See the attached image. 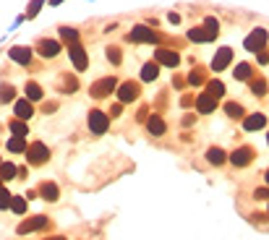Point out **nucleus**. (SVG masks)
<instances>
[{
	"label": "nucleus",
	"instance_id": "nucleus-1",
	"mask_svg": "<svg viewBox=\"0 0 269 240\" xmlns=\"http://www.w3.org/2000/svg\"><path fill=\"white\" fill-rule=\"evenodd\" d=\"M86 125H89V131L94 133V136L108 133V128H110V118H108V112H104V110H89V115H86Z\"/></svg>",
	"mask_w": 269,
	"mask_h": 240
},
{
	"label": "nucleus",
	"instance_id": "nucleus-2",
	"mask_svg": "<svg viewBox=\"0 0 269 240\" xmlns=\"http://www.w3.org/2000/svg\"><path fill=\"white\" fill-rule=\"evenodd\" d=\"M115 89H118V81H115L112 76H104V78H100V81H94L89 86V94L94 99H104V97H110Z\"/></svg>",
	"mask_w": 269,
	"mask_h": 240
},
{
	"label": "nucleus",
	"instance_id": "nucleus-3",
	"mask_svg": "<svg viewBox=\"0 0 269 240\" xmlns=\"http://www.w3.org/2000/svg\"><path fill=\"white\" fill-rule=\"evenodd\" d=\"M266 39H269V34H266V29H262V26H256L248 37H246V42H243V47L248 50V52H262L264 47H266Z\"/></svg>",
	"mask_w": 269,
	"mask_h": 240
},
{
	"label": "nucleus",
	"instance_id": "nucleus-4",
	"mask_svg": "<svg viewBox=\"0 0 269 240\" xmlns=\"http://www.w3.org/2000/svg\"><path fill=\"white\" fill-rule=\"evenodd\" d=\"M128 42H138V44H154V42H160V37H157V31H152L149 26L138 24V26H134V29H131V34H128Z\"/></svg>",
	"mask_w": 269,
	"mask_h": 240
},
{
	"label": "nucleus",
	"instance_id": "nucleus-5",
	"mask_svg": "<svg viewBox=\"0 0 269 240\" xmlns=\"http://www.w3.org/2000/svg\"><path fill=\"white\" fill-rule=\"evenodd\" d=\"M24 154H26V159H29L32 165H44V162L50 159V149H48L42 141H34L32 146H26Z\"/></svg>",
	"mask_w": 269,
	"mask_h": 240
},
{
	"label": "nucleus",
	"instance_id": "nucleus-6",
	"mask_svg": "<svg viewBox=\"0 0 269 240\" xmlns=\"http://www.w3.org/2000/svg\"><path fill=\"white\" fill-rule=\"evenodd\" d=\"M138 94H142V86H138V81H123L118 86V102H120V105L138 99Z\"/></svg>",
	"mask_w": 269,
	"mask_h": 240
},
{
	"label": "nucleus",
	"instance_id": "nucleus-7",
	"mask_svg": "<svg viewBox=\"0 0 269 240\" xmlns=\"http://www.w3.org/2000/svg\"><path fill=\"white\" fill-rule=\"evenodd\" d=\"M254 157H256V152L251 149V146H238V149L232 152L228 159H230L236 167H248V165L254 162Z\"/></svg>",
	"mask_w": 269,
	"mask_h": 240
},
{
	"label": "nucleus",
	"instance_id": "nucleus-8",
	"mask_svg": "<svg viewBox=\"0 0 269 240\" xmlns=\"http://www.w3.org/2000/svg\"><path fill=\"white\" fill-rule=\"evenodd\" d=\"M68 55H71V63L76 71H86L89 65V58H86V50L81 44H68Z\"/></svg>",
	"mask_w": 269,
	"mask_h": 240
},
{
	"label": "nucleus",
	"instance_id": "nucleus-9",
	"mask_svg": "<svg viewBox=\"0 0 269 240\" xmlns=\"http://www.w3.org/2000/svg\"><path fill=\"white\" fill-rule=\"evenodd\" d=\"M154 63H157V65H168V68H175V65L180 63V55L175 52V50L160 47V50H154Z\"/></svg>",
	"mask_w": 269,
	"mask_h": 240
},
{
	"label": "nucleus",
	"instance_id": "nucleus-10",
	"mask_svg": "<svg viewBox=\"0 0 269 240\" xmlns=\"http://www.w3.org/2000/svg\"><path fill=\"white\" fill-rule=\"evenodd\" d=\"M44 225H48V217L37 214V217H32V220L21 222V225L16 227V233H18V235H26V233H34V230H42Z\"/></svg>",
	"mask_w": 269,
	"mask_h": 240
},
{
	"label": "nucleus",
	"instance_id": "nucleus-11",
	"mask_svg": "<svg viewBox=\"0 0 269 240\" xmlns=\"http://www.w3.org/2000/svg\"><path fill=\"white\" fill-rule=\"evenodd\" d=\"M37 52L42 55V58H58V55H60V42H55V39H40L37 42Z\"/></svg>",
	"mask_w": 269,
	"mask_h": 240
},
{
	"label": "nucleus",
	"instance_id": "nucleus-12",
	"mask_svg": "<svg viewBox=\"0 0 269 240\" xmlns=\"http://www.w3.org/2000/svg\"><path fill=\"white\" fill-rule=\"evenodd\" d=\"M230 60H232V50H230V47H220L217 55H214V60H212V71H214V73L225 71V68L230 65Z\"/></svg>",
	"mask_w": 269,
	"mask_h": 240
},
{
	"label": "nucleus",
	"instance_id": "nucleus-13",
	"mask_svg": "<svg viewBox=\"0 0 269 240\" xmlns=\"http://www.w3.org/2000/svg\"><path fill=\"white\" fill-rule=\"evenodd\" d=\"M196 110L202 112V115H209V112L217 110V99H212L209 94H198L196 97Z\"/></svg>",
	"mask_w": 269,
	"mask_h": 240
},
{
	"label": "nucleus",
	"instance_id": "nucleus-14",
	"mask_svg": "<svg viewBox=\"0 0 269 240\" xmlns=\"http://www.w3.org/2000/svg\"><path fill=\"white\" fill-rule=\"evenodd\" d=\"M14 112H16V120H24V123H26V120L34 115V107H32L29 99H18L16 107H14Z\"/></svg>",
	"mask_w": 269,
	"mask_h": 240
},
{
	"label": "nucleus",
	"instance_id": "nucleus-15",
	"mask_svg": "<svg viewBox=\"0 0 269 240\" xmlns=\"http://www.w3.org/2000/svg\"><path fill=\"white\" fill-rule=\"evenodd\" d=\"M146 131L152 136H165L168 125H165V120H162L160 115H152V118H146Z\"/></svg>",
	"mask_w": 269,
	"mask_h": 240
},
{
	"label": "nucleus",
	"instance_id": "nucleus-16",
	"mask_svg": "<svg viewBox=\"0 0 269 240\" xmlns=\"http://www.w3.org/2000/svg\"><path fill=\"white\" fill-rule=\"evenodd\" d=\"M10 60H16V63H21V65H29L32 63V50L29 47H10Z\"/></svg>",
	"mask_w": 269,
	"mask_h": 240
},
{
	"label": "nucleus",
	"instance_id": "nucleus-17",
	"mask_svg": "<svg viewBox=\"0 0 269 240\" xmlns=\"http://www.w3.org/2000/svg\"><path fill=\"white\" fill-rule=\"evenodd\" d=\"M266 125V118L262 115V112H254V115H248L243 120V128L246 131H259V128H264Z\"/></svg>",
	"mask_w": 269,
	"mask_h": 240
},
{
	"label": "nucleus",
	"instance_id": "nucleus-18",
	"mask_svg": "<svg viewBox=\"0 0 269 240\" xmlns=\"http://www.w3.org/2000/svg\"><path fill=\"white\" fill-rule=\"evenodd\" d=\"M40 196H42L44 201H58L60 191H58L55 183H42V186H40Z\"/></svg>",
	"mask_w": 269,
	"mask_h": 240
},
{
	"label": "nucleus",
	"instance_id": "nucleus-19",
	"mask_svg": "<svg viewBox=\"0 0 269 240\" xmlns=\"http://www.w3.org/2000/svg\"><path fill=\"white\" fill-rule=\"evenodd\" d=\"M206 94L212 99H220L222 94H225V84L220 81V78H212V81H206Z\"/></svg>",
	"mask_w": 269,
	"mask_h": 240
},
{
	"label": "nucleus",
	"instance_id": "nucleus-20",
	"mask_svg": "<svg viewBox=\"0 0 269 240\" xmlns=\"http://www.w3.org/2000/svg\"><path fill=\"white\" fill-rule=\"evenodd\" d=\"M225 159H228V154L222 152L220 146H212V149L206 152V162H209V165H214V167H217V165H222Z\"/></svg>",
	"mask_w": 269,
	"mask_h": 240
},
{
	"label": "nucleus",
	"instance_id": "nucleus-21",
	"mask_svg": "<svg viewBox=\"0 0 269 240\" xmlns=\"http://www.w3.org/2000/svg\"><path fill=\"white\" fill-rule=\"evenodd\" d=\"M16 173H18V167L16 165H10V162H0V180H14L16 178Z\"/></svg>",
	"mask_w": 269,
	"mask_h": 240
},
{
	"label": "nucleus",
	"instance_id": "nucleus-22",
	"mask_svg": "<svg viewBox=\"0 0 269 240\" xmlns=\"http://www.w3.org/2000/svg\"><path fill=\"white\" fill-rule=\"evenodd\" d=\"M157 76H160V65L157 63H146L142 68V81H154Z\"/></svg>",
	"mask_w": 269,
	"mask_h": 240
},
{
	"label": "nucleus",
	"instance_id": "nucleus-23",
	"mask_svg": "<svg viewBox=\"0 0 269 240\" xmlns=\"http://www.w3.org/2000/svg\"><path fill=\"white\" fill-rule=\"evenodd\" d=\"M24 91H26V99H29V102H40V99H42V94H44L42 86H40V84H34V81H29Z\"/></svg>",
	"mask_w": 269,
	"mask_h": 240
},
{
	"label": "nucleus",
	"instance_id": "nucleus-24",
	"mask_svg": "<svg viewBox=\"0 0 269 240\" xmlns=\"http://www.w3.org/2000/svg\"><path fill=\"white\" fill-rule=\"evenodd\" d=\"M204 31L209 34V39H214L217 34H220V21H217L214 16H206V18H204Z\"/></svg>",
	"mask_w": 269,
	"mask_h": 240
},
{
	"label": "nucleus",
	"instance_id": "nucleus-25",
	"mask_svg": "<svg viewBox=\"0 0 269 240\" xmlns=\"http://www.w3.org/2000/svg\"><path fill=\"white\" fill-rule=\"evenodd\" d=\"M251 71H254V68H251L248 63H238L236 71H232V76H236L238 81H248V78H251Z\"/></svg>",
	"mask_w": 269,
	"mask_h": 240
},
{
	"label": "nucleus",
	"instance_id": "nucleus-26",
	"mask_svg": "<svg viewBox=\"0 0 269 240\" xmlns=\"http://www.w3.org/2000/svg\"><path fill=\"white\" fill-rule=\"evenodd\" d=\"M188 39H191V42H212V39H209V34L204 31V26L188 29Z\"/></svg>",
	"mask_w": 269,
	"mask_h": 240
},
{
	"label": "nucleus",
	"instance_id": "nucleus-27",
	"mask_svg": "<svg viewBox=\"0 0 269 240\" xmlns=\"http://www.w3.org/2000/svg\"><path fill=\"white\" fill-rule=\"evenodd\" d=\"M60 39L68 42V44H78V31L71 29V26H60Z\"/></svg>",
	"mask_w": 269,
	"mask_h": 240
},
{
	"label": "nucleus",
	"instance_id": "nucleus-28",
	"mask_svg": "<svg viewBox=\"0 0 269 240\" xmlns=\"http://www.w3.org/2000/svg\"><path fill=\"white\" fill-rule=\"evenodd\" d=\"M10 209H14L16 214H24L26 212V199L24 196H10V204H8Z\"/></svg>",
	"mask_w": 269,
	"mask_h": 240
},
{
	"label": "nucleus",
	"instance_id": "nucleus-29",
	"mask_svg": "<svg viewBox=\"0 0 269 240\" xmlns=\"http://www.w3.org/2000/svg\"><path fill=\"white\" fill-rule=\"evenodd\" d=\"M248 81H251V91H254L256 97H264L266 94V81H264V78H248Z\"/></svg>",
	"mask_w": 269,
	"mask_h": 240
},
{
	"label": "nucleus",
	"instance_id": "nucleus-30",
	"mask_svg": "<svg viewBox=\"0 0 269 240\" xmlns=\"http://www.w3.org/2000/svg\"><path fill=\"white\" fill-rule=\"evenodd\" d=\"M8 152H26V141L24 139H21V136H14V139H10L8 141Z\"/></svg>",
	"mask_w": 269,
	"mask_h": 240
},
{
	"label": "nucleus",
	"instance_id": "nucleus-31",
	"mask_svg": "<svg viewBox=\"0 0 269 240\" xmlns=\"http://www.w3.org/2000/svg\"><path fill=\"white\" fill-rule=\"evenodd\" d=\"M60 89L66 91V94H71V91L78 89V81H76L74 76H63V78H60Z\"/></svg>",
	"mask_w": 269,
	"mask_h": 240
},
{
	"label": "nucleus",
	"instance_id": "nucleus-32",
	"mask_svg": "<svg viewBox=\"0 0 269 240\" xmlns=\"http://www.w3.org/2000/svg\"><path fill=\"white\" fill-rule=\"evenodd\" d=\"M108 60H110L112 65H120V63H123V52H120V47L110 44V47H108Z\"/></svg>",
	"mask_w": 269,
	"mask_h": 240
},
{
	"label": "nucleus",
	"instance_id": "nucleus-33",
	"mask_svg": "<svg viewBox=\"0 0 269 240\" xmlns=\"http://www.w3.org/2000/svg\"><path fill=\"white\" fill-rule=\"evenodd\" d=\"M10 131H14V136H21V139H24L29 133V125L24 120H10Z\"/></svg>",
	"mask_w": 269,
	"mask_h": 240
},
{
	"label": "nucleus",
	"instance_id": "nucleus-34",
	"mask_svg": "<svg viewBox=\"0 0 269 240\" xmlns=\"http://www.w3.org/2000/svg\"><path fill=\"white\" fill-rule=\"evenodd\" d=\"M225 112H228V118H243V107L238 105V102H228V105H225Z\"/></svg>",
	"mask_w": 269,
	"mask_h": 240
},
{
	"label": "nucleus",
	"instance_id": "nucleus-35",
	"mask_svg": "<svg viewBox=\"0 0 269 240\" xmlns=\"http://www.w3.org/2000/svg\"><path fill=\"white\" fill-rule=\"evenodd\" d=\"M188 84H191V86L204 84V71H202V68H194V71L188 73Z\"/></svg>",
	"mask_w": 269,
	"mask_h": 240
},
{
	"label": "nucleus",
	"instance_id": "nucleus-36",
	"mask_svg": "<svg viewBox=\"0 0 269 240\" xmlns=\"http://www.w3.org/2000/svg\"><path fill=\"white\" fill-rule=\"evenodd\" d=\"M16 97V89L14 86H0V102H10Z\"/></svg>",
	"mask_w": 269,
	"mask_h": 240
},
{
	"label": "nucleus",
	"instance_id": "nucleus-37",
	"mask_svg": "<svg viewBox=\"0 0 269 240\" xmlns=\"http://www.w3.org/2000/svg\"><path fill=\"white\" fill-rule=\"evenodd\" d=\"M8 204H10V193L3 188V180H0V212L8 209Z\"/></svg>",
	"mask_w": 269,
	"mask_h": 240
},
{
	"label": "nucleus",
	"instance_id": "nucleus-38",
	"mask_svg": "<svg viewBox=\"0 0 269 240\" xmlns=\"http://www.w3.org/2000/svg\"><path fill=\"white\" fill-rule=\"evenodd\" d=\"M254 199H256V201H266V199H269V188H256V191H254Z\"/></svg>",
	"mask_w": 269,
	"mask_h": 240
},
{
	"label": "nucleus",
	"instance_id": "nucleus-39",
	"mask_svg": "<svg viewBox=\"0 0 269 240\" xmlns=\"http://www.w3.org/2000/svg\"><path fill=\"white\" fill-rule=\"evenodd\" d=\"M40 5H42V0H34V3L29 5V13H26V18H34V16H37V10H40Z\"/></svg>",
	"mask_w": 269,
	"mask_h": 240
},
{
	"label": "nucleus",
	"instance_id": "nucleus-40",
	"mask_svg": "<svg viewBox=\"0 0 269 240\" xmlns=\"http://www.w3.org/2000/svg\"><path fill=\"white\" fill-rule=\"evenodd\" d=\"M120 112H123V105H120V102H118V105H112V110H110V115H112V118H118Z\"/></svg>",
	"mask_w": 269,
	"mask_h": 240
},
{
	"label": "nucleus",
	"instance_id": "nucleus-41",
	"mask_svg": "<svg viewBox=\"0 0 269 240\" xmlns=\"http://www.w3.org/2000/svg\"><path fill=\"white\" fill-rule=\"evenodd\" d=\"M259 63H262V65H266V63H269V52H266V50H262V52H259Z\"/></svg>",
	"mask_w": 269,
	"mask_h": 240
},
{
	"label": "nucleus",
	"instance_id": "nucleus-42",
	"mask_svg": "<svg viewBox=\"0 0 269 240\" xmlns=\"http://www.w3.org/2000/svg\"><path fill=\"white\" fill-rule=\"evenodd\" d=\"M180 105H183V107H191V105H194V97H188V94H186V97L180 99Z\"/></svg>",
	"mask_w": 269,
	"mask_h": 240
},
{
	"label": "nucleus",
	"instance_id": "nucleus-43",
	"mask_svg": "<svg viewBox=\"0 0 269 240\" xmlns=\"http://www.w3.org/2000/svg\"><path fill=\"white\" fill-rule=\"evenodd\" d=\"M48 240H68V238H63V235H52V238H48Z\"/></svg>",
	"mask_w": 269,
	"mask_h": 240
},
{
	"label": "nucleus",
	"instance_id": "nucleus-44",
	"mask_svg": "<svg viewBox=\"0 0 269 240\" xmlns=\"http://www.w3.org/2000/svg\"><path fill=\"white\" fill-rule=\"evenodd\" d=\"M264 178H266V186H269V170H266V175H264Z\"/></svg>",
	"mask_w": 269,
	"mask_h": 240
},
{
	"label": "nucleus",
	"instance_id": "nucleus-45",
	"mask_svg": "<svg viewBox=\"0 0 269 240\" xmlns=\"http://www.w3.org/2000/svg\"><path fill=\"white\" fill-rule=\"evenodd\" d=\"M58 3H63V0H52V5H58Z\"/></svg>",
	"mask_w": 269,
	"mask_h": 240
},
{
	"label": "nucleus",
	"instance_id": "nucleus-46",
	"mask_svg": "<svg viewBox=\"0 0 269 240\" xmlns=\"http://www.w3.org/2000/svg\"><path fill=\"white\" fill-rule=\"evenodd\" d=\"M266 144H269V133H266Z\"/></svg>",
	"mask_w": 269,
	"mask_h": 240
}]
</instances>
